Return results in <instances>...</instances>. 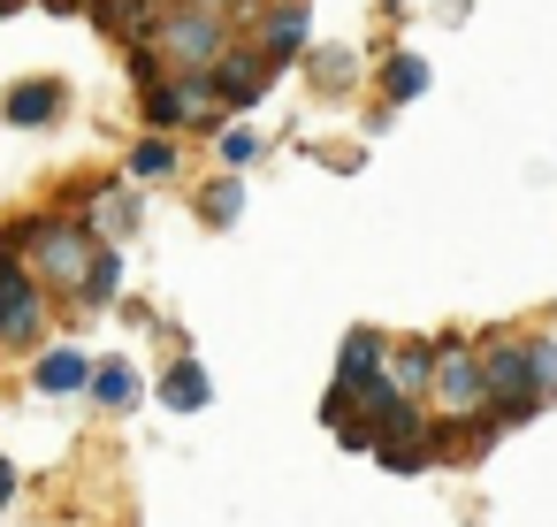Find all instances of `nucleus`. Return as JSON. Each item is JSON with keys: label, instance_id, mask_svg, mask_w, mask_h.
<instances>
[{"label": "nucleus", "instance_id": "obj_1", "mask_svg": "<svg viewBox=\"0 0 557 527\" xmlns=\"http://www.w3.org/2000/svg\"><path fill=\"white\" fill-rule=\"evenodd\" d=\"M473 359H481L496 428H527L542 405H557V336H542V329H488V336H473Z\"/></svg>", "mask_w": 557, "mask_h": 527}, {"label": "nucleus", "instance_id": "obj_2", "mask_svg": "<svg viewBox=\"0 0 557 527\" xmlns=\"http://www.w3.org/2000/svg\"><path fill=\"white\" fill-rule=\"evenodd\" d=\"M0 245H9V253L32 268V283H39L47 298H85L92 260H100V237H92L77 215H54V207L9 215V222H0Z\"/></svg>", "mask_w": 557, "mask_h": 527}, {"label": "nucleus", "instance_id": "obj_3", "mask_svg": "<svg viewBox=\"0 0 557 527\" xmlns=\"http://www.w3.org/2000/svg\"><path fill=\"white\" fill-rule=\"evenodd\" d=\"M230 47H237V24H230V16L176 9V0H169V9L153 16V32H146L138 47H123V54H131V77L153 85V77H207Z\"/></svg>", "mask_w": 557, "mask_h": 527}, {"label": "nucleus", "instance_id": "obj_4", "mask_svg": "<svg viewBox=\"0 0 557 527\" xmlns=\"http://www.w3.org/2000/svg\"><path fill=\"white\" fill-rule=\"evenodd\" d=\"M428 413H435L443 428H496V413H488V382H481V359H473V336H466V329H443V336H435Z\"/></svg>", "mask_w": 557, "mask_h": 527}, {"label": "nucleus", "instance_id": "obj_5", "mask_svg": "<svg viewBox=\"0 0 557 527\" xmlns=\"http://www.w3.org/2000/svg\"><path fill=\"white\" fill-rule=\"evenodd\" d=\"M138 115H146V131H161V138L222 131V123H230V108L207 93V77H153V85H138Z\"/></svg>", "mask_w": 557, "mask_h": 527}, {"label": "nucleus", "instance_id": "obj_6", "mask_svg": "<svg viewBox=\"0 0 557 527\" xmlns=\"http://www.w3.org/2000/svg\"><path fill=\"white\" fill-rule=\"evenodd\" d=\"M47 314H54V298L32 283V268L16 253H0V352H39Z\"/></svg>", "mask_w": 557, "mask_h": 527}, {"label": "nucleus", "instance_id": "obj_7", "mask_svg": "<svg viewBox=\"0 0 557 527\" xmlns=\"http://www.w3.org/2000/svg\"><path fill=\"white\" fill-rule=\"evenodd\" d=\"M268 85H275V62H268L252 39H237V47L207 70V93H214L230 115H237V108H260V93H268Z\"/></svg>", "mask_w": 557, "mask_h": 527}, {"label": "nucleus", "instance_id": "obj_8", "mask_svg": "<svg viewBox=\"0 0 557 527\" xmlns=\"http://www.w3.org/2000/svg\"><path fill=\"white\" fill-rule=\"evenodd\" d=\"M252 47H260L275 70L306 62V47H313V9H306V0H268V9L252 16Z\"/></svg>", "mask_w": 557, "mask_h": 527}, {"label": "nucleus", "instance_id": "obj_9", "mask_svg": "<svg viewBox=\"0 0 557 527\" xmlns=\"http://www.w3.org/2000/svg\"><path fill=\"white\" fill-rule=\"evenodd\" d=\"M70 115V85L62 77H16L0 85V123L9 131H54Z\"/></svg>", "mask_w": 557, "mask_h": 527}, {"label": "nucleus", "instance_id": "obj_10", "mask_svg": "<svg viewBox=\"0 0 557 527\" xmlns=\"http://www.w3.org/2000/svg\"><path fill=\"white\" fill-rule=\"evenodd\" d=\"M77 222H85L100 245H123V237H138V192H131V184H115V176H100V184L85 192Z\"/></svg>", "mask_w": 557, "mask_h": 527}, {"label": "nucleus", "instance_id": "obj_11", "mask_svg": "<svg viewBox=\"0 0 557 527\" xmlns=\"http://www.w3.org/2000/svg\"><path fill=\"white\" fill-rule=\"evenodd\" d=\"M428 375H435V336H389L374 382H382L389 397H420V405H428Z\"/></svg>", "mask_w": 557, "mask_h": 527}, {"label": "nucleus", "instance_id": "obj_12", "mask_svg": "<svg viewBox=\"0 0 557 527\" xmlns=\"http://www.w3.org/2000/svg\"><path fill=\"white\" fill-rule=\"evenodd\" d=\"M32 390H39V397H77V390H92V352H85V344H39V352H32Z\"/></svg>", "mask_w": 557, "mask_h": 527}, {"label": "nucleus", "instance_id": "obj_13", "mask_svg": "<svg viewBox=\"0 0 557 527\" xmlns=\"http://www.w3.org/2000/svg\"><path fill=\"white\" fill-rule=\"evenodd\" d=\"M176 169H184V146L161 138V131H146V138L123 154V184H169Z\"/></svg>", "mask_w": 557, "mask_h": 527}, {"label": "nucleus", "instance_id": "obj_14", "mask_svg": "<svg viewBox=\"0 0 557 527\" xmlns=\"http://www.w3.org/2000/svg\"><path fill=\"white\" fill-rule=\"evenodd\" d=\"M207 397H214L207 367H199L191 352H176V359H169V375H161V405H169V413H207Z\"/></svg>", "mask_w": 557, "mask_h": 527}, {"label": "nucleus", "instance_id": "obj_15", "mask_svg": "<svg viewBox=\"0 0 557 527\" xmlns=\"http://www.w3.org/2000/svg\"><path fill=\"white\" fill-rule=\"evenodd\" d=\"M138 390H146V382H138V367H131L123 352H115V359H92V405H100V413H138Z\"/></svg>", "mask_w": 557, "mask_h": 527}, {"label": "nucleus", "instance_id": "obj_16", "mask_svg": "<svg viewBox=\"0 0 557 527\" xmlns=\"http://www.w3.org/2000/svg\"><path fill=\"white\" fill-rule=\"evenodd\" d=\"M382 352H389V336L359 321V329L344 336V359H336V382H351V390H367V382L382 375Z\"/></svg>", "mask_w": 557, "mask_h": 527}, {"label": "nucleus", "instance_id": "obj_17", "mask_svg": "<svg viewBox=\"0 0 557 527\" xmlns=\"http://www.w3.org/2000/svg\"><path fill=\"white\" fill-rule=\"evenodd\" d=\"M306 77H313V93L344 100V93L359 85V54H351V47H306Z\"/></svg>", "mask_w": 557, "mask_h": 527}, {"label": "nucleus", "instance_id": "obj_18", "mask_svg": "<svg viewBox=\"0 0 557 527\" xmlns=\"http://www.w3.org/2000/svg\"><path fill=\"white\" fill-rule=\"evenodd\" d=\"M191 207H199V222H207V230H230V222L245 215V176H237V169H222L214 184H199V199H191Z\"/></svg>", "mask_w": 557, "mask_h": 527}, {"label": "nucleus", "instance_id": "obj_19", "mask_svg": "<svg viewBox=\"0 0 557 527\" xmlns=\"http://www.w3.org/2000/svg\"><path fill=\"white\" fill-rule=\"evenodd\" d=\"M420 93H428V62L397 47V54L382 62V100H389V108H405V100H420Z\"/></svg>", "mask_w": 557, "mask_h": 527}, {"label": "nucleus", "instance_id": "obj_20", "mask_svg": "<svg viewBox=\"0 0 557 527\" xmlns=\"http://www.w3.org/2000/svg\"><path fill=\"white\" fill-rule=\"evenodd\" d=\"M115 291H123V245H100L92 283H85V298H77V306H115Z\"/></svg>", "mask_w": 557, "mask_h": 527}, {"label": "nucleus", "instance_id": "obj_21", "mask_svg": "<svg viewBox=\"0 0 557 527\" xmlns=\"http://www.w3.org/2000/svg\"><path fill=\"white\" fill-rule=\"evenodd\" d=\"M214 138H222V169H245V161H260V138H252V131H245V123H237V131H230V123H222V131H214Z\"/></svg>", "mask_w": 557, "mask_h": 527}, {"label": "nucleus", "instance_id": "obj_22", "mask_svg": "<svg viewBox=\"0 0 557 527\" xmlns=\"http://www.w3.org/2000/svg\"><path fill=\"white\" fill-rule=\"evenodd\" d=\"M176 9H207V16H230L237 24V9H252V0H176Z\"/></svg>", "mask_w": 557, "mask_h": 527}, {"label": "nucleus", "instance_id": "obj_23", "mask_svg": "<svg viewBox=\"0 0 557 527\" xmlns=\"http://www.w3.org/2000/svg\"><path fill=\"white\" fill-rule=\"evenodd\" d=\"M16 489H24V481H16V466H9V458H0V512H9V504H16Z\"/></svg>", "mask_w": 557, "mask_h": 527}, {"label": "nucleus", "instance_id": "obj_24", "mask_svg": "<svg viewBox=\"0 0 557 527\" xmlns=\"http://www.w3.org/2000/svg\"><path fill=\"white\" fill-rule=\"evenodd\" d=\"M16 9H24V0H0V16H16Z\"/></svg>", "mask_w": 557, "mask_h": 527}, {"label": "nucleus", "instance_id": "obj_25", "mask_svg": "<svg viewBox=\"0 0 557 527\" xmlns=\"http://www.w3.org/2000/svg\"><path fill=\"white\" fill-rule=\"evenodd\" d=\"M0 253H9V245H0Z\"/></svg>", "mask_w": 557, "mask_h": 527}, {"label": "nucleus", "instance_id": "obj_26", "mask_svg": "<svg viewBox=\"0 0 557 527\" xmlns=\"http://www.w3.org/2000/svg\"><path fill=\"white\" fill-rule=\"evenodd\" d=\"M153 9H161V0H153Z\"/></svg>", "mask_w": 557, "mask_h": 527}]
</instances>
